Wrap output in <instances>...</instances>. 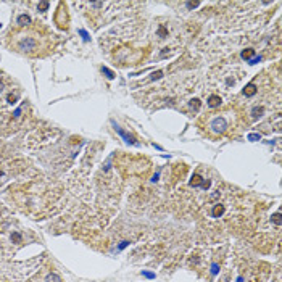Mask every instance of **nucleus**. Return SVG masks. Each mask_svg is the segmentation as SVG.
Returning <instances> with one entry per match:
<instances>
[{
    "label": "nucleus",
    "instance_id": "obj_16",
    "mask_svg": "<svg viewBox=\"0 0 282 282\" xmlns=\"http://www.w3.org/2000/svg\"><path fill=\"white\" fill-rule=\"evenodd\" d=\"M47 8H49V2H41V3H39V10H41V11H45Z\"/></svg>",
    "mask_w": 282,
    "mask_h": 282
},
{
    "label": "nucleus",
    "instance_id": "obj_7",
    "mask_svg": "<svg viewBox=\"0 0 282 282\" xmlns=\"http://www.w3.org/2000/svg\"><path fill=\"white\" fill-rule=\"evenodd\" d=\"M243 94H245V97H253V95L256 94V86H255V84H248V86L243 89Z\"/></svg>",
    "mask_w": 282,
    "mask_h": 282
},
{
    "label": "nucleus",
    "instance_id": "obj_21",
    "mask_svg": "<svg viewBox=\"0 0 282 282\" xmlns=\"http://www.w3.org/2000/svg\"><path fill=\"white\" fill-rule=\"evenodd\" d=\"M142 276H145V277H148V279H155V274H153V273H147V271H143Z\"/></svg>",
    "mask_w": 282,
    "mask_h": 282
},
{
    "label": "nucleus",
    "instance_id": "obj_26",
    "mask_svg": "<svg viewBox=\"0 0 282 282\" xmlns=\"http://www.w3.org/2000/svg\"><path fill=\"white\" fill-rule=\"evenodd\" d=\"M20 115H21V108H18V110L15 111V113H13V116H15V118H16V116H20Z\"/></svg>",
    "mask_w": 282,
    "mask_h": 282
},
{
    "label": "nucleus",
    "instance_id": "obj_12",
    "mask_svg": "<svg viewBox=\"0 0 282 282\" xmlns=\"http://www.w3.org/2000/svg\"><path fill=\"white\" fill-rule=\"evenodd\" d=\"M47 282H62V277L58 274H50L49 277H47Z\"/></svg>",
    "mask_w": 282,
    "mask_h": 282
},
{
    "label": "nucleus",
    "instance_id": "obj_13",
    "mask_svg": "<svg viewBox=\"0 0 282 282\" xmlns=\"http://www.w3.org/2000/svg\"><path fill=\"white\" fill-rule=\"evenodd\" d=\"M190 106H192V108H193V110H198V108H200V100H198V98H193V100H192V102H190Z\"/></svg>",
    "mask_w": 282,
    "mask_h": 282
},
{
    "label": "nucleus",
    "instance_id": "obj_5",
    "mask_svg": "<svg viewBox=\"0 0 282 282\" xmlns=\"http://www.w3.org/2000/svg\"><path fill=\"white\" fill-rule=\"evenodd\" d=\"M221 97L219 95H210V98H208V105L211 106V108H216V106H219L221 105Z\"/></svg>",
    "mask_w": 282,
    "mask_h": 282
},
{
    "label": "nucleus",
    "instance_id": "obj_6",
    "mask_svg": "<svg viewBox=\"0 0 282 282\" xmlns=\"http://www.w3.org/2000/svg\"><path fill=\"white\" fill-rule=\"evenodd\" d=\"M211 214H213V218H219V216H222V214H224V205H221V203L214 205V208H213Z\"/></svg>",
    "mask_w": 282,
    "mask_h": 282
},
{
    "label": "nucleus",
    "instance_id": "obj_19",
    "mask_svg": "<svg viewBox=\"0 0 282 282\" xmlns=\"http://www.w3.org/2000/svg\"><path fill=\"white\" fill-rule=\"evenodd\" d=\"M218 271H219L218 263H213V264H211V274H218Z\"/></svg>",
    "mask_w": 282,
    "mask_h": 282
},
{
    "label": "nucleus",
    "instance_id": "obj_8",
    "mask_svg": "<svg viewBox=\"0 0 282 282\" xmlns=\"http://www.w3.org/2000/svg\"><path fill=\"white\" fill-rule=\"evenodd\" d=\"M18 24H20V26L31 24V18H29L28 15H20V16H18Z\"/></svg>",
    "mask_w": 282,
    "mask_h": 282
},
{
    "label": "nucleus",
    "instance_id": "obj_2",
    "mask_svg": "<svg viewBox=\"0 0 282 282\" xmlns=\"http://www.w3.org/2000/svg\"><path fill=\"white\" fill-rule=\"evenodd\" d=\"M111 124H113V127H115V131L118 132V134L121 135V137H123V139L126 140L127 143H132V145H137V142H135V139H134V137H132L131 134H129V132H126V131H124V129H123V127H119L118 124L115 123V121H111Z\"/></svg>",
    "mask_w": 282,
    "mask_h": 282
},
{
    "label": "nucleus",
    "instance_id": "obj_4",
    "mask_svg": "<svg viewBox=\"0 0 282 282\" xmlns=\"http://www.w3.org/2000/svg\"><path fill=\"white\" fill-rule=\"evenodd\" d=\"M190 185H192V187L202 185L203 189H208V187H210V181H203V182H202V177L198 176V174H195V176L192 177V181H190Z\"/></svg>",
    "mask_w": 282,
    "mask_h": 282
},
{
    "label": "nucleus",
    "instance_id": "obj_23",
    "mask_svg": "<svg viewBox=\"0 0 282 282\" xmlns=\"http://www.w3.org/2000/svg\"><path fill=\"white\" fill-rule=\"evenodd\" d=\"M158 34H160L161 37L166 36V29H164V28H160V29H158Z\"/></svg>",
    "mask_w": 282,
    "mask_h": 282
},
{
    "label": "nucleus",
    "instance_id": "obj_22",
    "mask_svg": "<svg viewBox=\"0 0 282 282\" xmlns=\"http://www.w3.org/2000/svg\"><path fill=\"white\" fill-rule=\"evenodd\" d=\"M195 7H198V2H187V8H195Z\"/></svg>",
    "mask_w": 282,
    "mask_h": 282
},
{
    "label": "nucleus",
    "instance_id": "obj_24",
    "mask_svg": "<svg viewBox=\"0 0 282 282\" xmlns=\"http://www.w3.org/2000/svg\"><path fill=\"white\" fill-rule=\"evenodd\" d=\"M16 100V95H8V103H15Z\"/></svg>",
    "mask_w": 282,
    "mask_h": 282
},
{
    "label": "nucleus",
    "instance_id": "obj_27",
    "mask_svg": "<svg viewBox=\"0 0 282 282\" xmlns=\"http://www.w3.org/2000/svg\"><path fill=\"white\" fill-rule=\"evenodd\" d=\"M237 282H243V279H242V277H239V279H237Z\"/></svg>",
    "mask_w": 282,
    "mask_h": 282
},
{
    "label": "nucleus",
    "instance_id": "obj_18",
    "mask_svg": "<svg viewBox=\"0 0 282 282\" xmlns=\"http://www.w3.org/2000/svg\"><path fill=\"white\" fill-rule=\"evenodd\" d=\"M248 62H250V65H256V63H260V62H261V57H255V58H250Z\"/></svg>",
    "mask_w": 282,
    "mask_h": 282
},
{
    "label": "nucleus",
    "instance_id": "obj_1",
    "mask_svg": "<svg viewBox=\"0 0 282 282\" xmlns=\"http://www.w3.org/2000/svg\"><path fill=\"white\" fill-rule=\"evenodd\" d=\"M18 49H20L21 52H32V50L36 49V41H34L32 37H26V39H23V41L18 44Z\"/></svg>",
    "mask_w": 282,
    "mask_h": 282
},
{
    "label": "nucleus",
    "instance_id": "obj_11",
    "mask_svg": "<svg viewBox=\"0 0 282 282\" xmlns=\"http://www.w3.org/2000/svg\"><path fill=\"white\" fill-rule=\"evenodd\" d=\"M263 111H264V108H263V106H256V108H253L252 115H253L255 118H260V116L263 115Z\"/></svg>",
    "mask_w": 282,
    "mask_h": 282
},
{
    "label": "nucleus",
    "instance_id": "obj_25",
    "mask_svg": "<svg viewBox=\"0 0 282 282\" xmlns=\"http://www.w3.org/2000/svg\"><path fill=\"white\" fill-rule=\"evenodd\" d=\"M127 245H129V242H121V243H119V250H123L124 247H127Z\"/></svg>",
    "mask_w": 282,
    "mask_h": 282
},
{
    "label": "nucleus",
    "instance_id": "obj_3",
    "mask_svg": "<svg viewBox=\"0 0 282 282\" xmlns=\"http://www.w3.org/2000/svg\"><path fill=\"white\" fill-rule=\"evenodd\" d=\"M210 127H213L214 132H224L226 127H227V123H226L224 118H214L210 124Z\"/></svg>",
    "mask_w": 282,
    "mask_h": 282
},
{
    "label": "nucleus",
    "instance_id": "obj_17",
    "mask_svg": "<svg viewBox=\"0 0 282 282\" xmlns=\"http://www.w3.org/2000/svg\"><path fill=\"white\" fill-rule=\"evenodd\" d=\"M273 221H274V222H276L277 226H281V214H279V213H276V214L273 216Z\"/></svg>",
    "mask_w": 282,
    "mask_h": 282
},
{
    "label": "nucleus",
    "instance_id": "obj_20",
    "mask_svg": "<svg viewBox=\"0 0 282 282\" xmlns=\"http://www.w3.org/2000/svg\"><path fill=\"white\" fill-rule=\"evenodd\" d=\"M79 34L82 36V39H84V41H89V39H90V37H89V34H87L86 31H84V29H81V31H79Z\"/></svg>",
    "mask_w": 282,
    "mask_h": 282
},
{
    "label": "nucleus",
    "instance_id": "obj_10",
    "mask_svg": "<svg viewBox=\"0 0 282 282\" xmlns=\"http://www.w3.org/2000/svg\"><path fill=\"white\" fill-rule=\"evenodd\" d=\"M102 73L105 74V76H106L108 79H113V78H115V73H113L111 70H108L106 66H102Z\"/></svg>",
    "mask_w": 282,
    "mask_h": 282
},
{
    "label": "nucleus",
    "instance_id": "obj_14",
    "mask_svg": "<svg viewBox=\"0 0 282 282\" xmlns=\"http://www.w3.org/2000/svg\"><path fill=\"white\" fill-rule=\"evenodd\" d=\"M261 139V135L260 134H248V140H252V142H256V140Z\"/></svg>",
    "mask_w": 282,
    "mask_h": 282
},
{
    "label": "nucleus",
    "instance_id": "obj_15",
    "mask_svg": "<svg viewBox=\"0 0 282 282\" xmlns=\"http://www.w3.org/2000/svg\"><path fill=\"white\" fill-rule=\"evenodd\" d=\"M161 76H163V71H156V73H153V74H151V81H155V79H160V78H161Z\"/></svg>",
    "mask_w": 282,
    "mask_h": 282
},
{
    "label": "nucleus",
    "instance_id": "obj_9",
    "mask_svg": "<svg viewBox=\"0 0 282 282\" xmlns=\"http://www.w3.org/2000/svg\"><path fill=\"white\" fill-rule=\"evenodd\" d=\"M253 55H255V50L253 49H245L243 52H242V58H243V60H250Z\"/></svg>",
    "mask_w": 282,
    "mask_h": 282
}]
</instances>
